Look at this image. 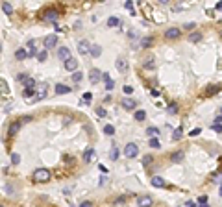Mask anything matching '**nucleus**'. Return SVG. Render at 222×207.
<instances>
[{
  "instance_id": "nucleus-21",
  "label": "nucleus",
  "mask_w": 222,
  "mask_h": 207,
  "mask_svg": "<svg viewBox=\"0 0 222 207\" xmlns=\"http://www.w3.org/2000/svg\"><path fill=\"white\" fill-rule=\"evenodd\" d=\"M213 130H215L217 133H220V131H222V117H220V115H217V117H215V122H213Z\"/></svg>"
},
{
  "instance_id": "nucleus-47",
  "label": "nucleus",
  "mask_w": 222,
  "mask_h": 207,
  "mask_svg": "<svg viewBox=\"0 0 222 207\" xmlns=\"http://www.w3.org/2000/svg\"><path fill=\"white\" fill-rule=\"evenodd\" d=\"M126 7H128L132 13H133V4H132V0H128V2H126ZM133 15H135V13H133Z\"/></svg>"
},
{
  "instance_id": "nucleus-1",
  "label": "nucleus",
  "mask_w": 222,
  "mask_h": 207,
  "mask_svg": "<svg viewBox=\"0 0 222 207\" xmlns=\"http://www.w3.org/2000/svg\"><path fill=\"white\" fill-rule=\"evenodd\" d=\"M48 94V85L46 83H41V85H35V93H33V102H39V100H44Z\"/></svg>"
},
{
  "instance_id": "nucleus-8",
  "label": "nucleus",
  "mask_w": 222,
  "mask_h": 207,
  "mask_svg": "<svg viewBox=\"0 0 222 207\" xmlns=\"http://www.w3.org/2000/svg\"><path fill=\"white\" fill-rule=\"evenodd\" d=\"M89 80H91V83H93V85H96V83L102 80V72H100L98 68H93V70L89 72Z\"/></svg>"
},
{
  "instance_id": "nucleus-14",
  "label": "nucleus",
  "mask_w": 222,
  "mask_h": 207,
  "mask_svg": "<svg viewBox=\"0 0 222 207\" xmlns=\"http://www.w3.org/2000/svg\"><path fill=\"white\" fill-rule=\"evenodd\" d=\"M154 41H156V39H154L152 35H148V37H143V39L139 41V44H141V48H150V46L154 44Z\"/></svg>"
},
{
  "instance_id": "nucleus-3",
  "label": "nucleus",
  "mask_w": 222,
  "mask_h": 207,
  "mask_svg": "<svg viewBox=\"0 0 222 207\" xmlns=\"http://www.w3.org/2000/svg\"><path fill=\"white\" fill-rule=\"evenodd\" d=\"M57 17H59V13L56 9H44L41 13V20H44V22H56Z\"/></svg>"
},
{
  "instance_id": "nucleus-36",
  "label": "nucleus",
  "mask_w": 222,
  "mask_h": 207,
  "mask_svg": "<svg viewBox=\"0 0 222 207\" xmlns=\"http://www.w3.org/2000/svg\"><path fill=\"white\" fill-rule=\"evenodd\" d=\"M35 57H37V59H39L41 63H44V61H46V50H43V52H39V54H37Z\"/></svg>"
},
{
  "instance_id": "nucleus-38",
  "label": "nucleus",
  "mask_w": 222,
  "mask_h": 207,
  "mask_svg": "<svg viewBox=\"0 0 222 207\" xmlns=\"http://www.w3.org/2000/svg\"><path fill=\"white\" fill-rule=\"evenodd\" d=\"M182 131H183V130H182V128H178V130L174 131V135H172V139H174V141H180V139H182Z\"/></svg>"
},
{
  "instance_id": "nucleus-26",
  "label": "nucleus",
  "mask_w": 222,
  "mask_h": 207,
  "mask_svg": "<svg viewBox=\"0 0 222 207\" xmlns=\"http://www.w3.org/2000/svg\"><path fill=\"white\" fill-rule=\"evenodd\" d=\"M219 91H220V85H209L207 91H206V94H207V96H213V94L219 93Z\"/></svg>"
},
{
  "instance_id": "nucleus-22",
  "label": "nucleus",
  "mask_w": 222,
  "mask_h": 207,
  "mask_svg": "<svg viewBox=\"0 0 222 207\" xmlns=\"http://www.w3.org/2000/svg\"><path fill=\"white\" fill-rule=\"evenodd\" d=\"M19 130H20V122H13L11 126H9V137H13V135H17L19 133Z\"/></svg>"
},
{
  "instance_id": "nucleus-53",
  "label": "nucleus",
  "mask_w": 222,
  "mask_h": 207,
  "mask_svg": "<svg viewBox=\"0 0 222 207\" xmlns=\"http://www.w3.org/2000/svg\"><path fill=\"white\" fill-rule=\"evenodd\" d=\"M169 111H170V113H176V111H178V107H176V106H172V107H169Z\"/></svg>"
},
{
  "instance_id": "nucleus-39",
  "label": "nucleus",
  "mask_w": 222,
  "mask_h": 207,
  "mask_svg": "<svg viewBox=\"0 0 222 207\" xmlns=\"http://www.w3.org/2000/svg\"><path fill=\"white\" fill-rule=\"evenodd\" d=\"M109 157H111V161H117V157H119V150L113 148V150L109 152Z\"/></svg>"
},
{
  "instance_id": "nucleus-19",
  "label": "nucleus",
  "mask_w": 222,
  "mask_h": 207,
  "mask_svg": "<svg viewBox=\"0 0 222 207\" xmlns=\"http://www.w3.org/2000/svg\"><path fill=\"white\" fill-rule=\"evenodd\" d=\"M70 91H72V89L67 87L65 83H57V85H56V94H69Z\"/></svg>"
},
{
  "instance_id": "nucleus-52",
  "label": "nucleus",
  "mask_w": 222,
  "mask_h": 207,
  "mask_svg": "<svg viewBox=\"0 0 222 207\" xmlns=\"http://www.w3.org/2000/svg\"><path fill=\"white\" fill-rule=\"evenodd\" d=\"M91 205H93L91 202H82V207H91Z\"/></svg>"
},
{
  "instance_id": "nucleus-54",
  "label": "nucleus",
  "mask_w": 222,
  "mask_h": 207,
  "mask_svg": "<svg viewBox=\"0 0 222 207\" xmlns=\"http://www.w3.org/2000/svg\"><path fill=\"white\" fill-rule=\"evenodd\" d=\"M170 0H159V4H169Z\"/></svg>"
},
{
  "instance_id": "nucleus-50",
  "label": "nucleus",
  "mask_w": 222,
  "mask_h": 207,
  "mask_svg": "<svg viewBox=\"0 0 222 207\" xmlns=\"http://www.w3.org/2000/svg\"><path fill=\"white\" fill-rule=\"evenodd\" d=\"M211 180H213V181H215V183H220V174H219V172H217V174H215V176H213V178H211Z\"/></svg>"
},
{
  "instance_id": "nucleus-9",
  "label": "nucleus",
  "mask_w": 222,
  "mask_h": 207,
  "mask_svg": "<svg viewBox=\"0 0 222 207\" xmlns=\"http://www.w3.org/2000/svg\"><path fill=\"white\" fill-rule=\"evenodd\" d=\"M137 205L150 207V205H154V200H152V196H139L137 198Z\"/></svg>"
},
{
  "instance_id": "nucleus-46",
  "label": "nucleus",
  "mask_w": 222,
  "mask_h": 207,
  "mask_svg": "<svg viewBox=\"0 0 222 207\" xmlns=\"http://www.w3.org/2000/svg\"><path fill=\"white\" fill-rule=\"evenodd\" d=\"M198 204L206 205V204H207V196H200V198H198Z\"/></svg>"
},
{
  "instance_id": "nucleus-18",
  "label": "nucleus",
  "mask_w": 222,
  "mask_h": 207,
  "mask_svg": "<svg viewBox=\"0 0 222 207\" xmlns=\"http://www.w3.org/2000/svg\"><path fill=\"white\" fill-rule=\"evenodd\" d=\"M89 54H91L93 57H100V54H102V46H100V44H91V46H89Z\"/></svg>"
},
{
  "instance_id": "nucleus-37",
  "label": "nucleus",
  "mask_w": 222,
  "mask_h": 207,
  "mask_svg": "<svg viewBox=\"0 0 222 207\" xmlns=\"http://www.w3.org/2000/svg\"><path fill=\"white\" fill-rule=\"evenodd\" d=\"M104 133H106V135H115V128H113V126H106V128H104Z\"/></svg>"
},
{
  "instance_id": "nucleus-7",
  "label": "nucleus",
  "mask_w": 222,
  "mask_h": 207,
  "mask_svg": "<svg viewBox=\"0 0 222 207\" xmlns=\"http://www.w3.org/2000/svg\"><path fill=\"white\" fill-rule=\"evenodd\" d=\"M115 67H117V70L120 72V74H124L126 70H128V61H126V57H117V63H115Z\"/></svg>"
},
{
  "instance_id": "nucleus-48",
  "label": "nucleus",
  "mask_w": 222,
  "mask_h": 207,
  "mask_svg": "<svg viewBox=\"0 0 222 207\" xmlns=\"http://www.w3.org/2000/svg\"><path fill=\"white\" fill-rule=\"evenodd\" d=\"M26 78H28V74H24V72H22V74H19V76H17V80H19V81H24V80H26Z\"/></svg>"
},
{
  "instance_id": "nucleus-28",
  "label": "nucleus",
  "mask_w": 222,
  "mask_h": 207,
  "mask_svg": "<svg viewBox=\"0 0 222 207\" xmlns=\"http://www.w3.org/2000/svg\"><path fill=\"white\" fill-rule=\"evenodd\" d=\"M198 41H202V33L195 31V33H191V35H189V43H198Z\"/></svg>"
},
{
  "instance_id": "nucleus-32",
  "label": "nucleus",
  "mask_w": 222,
  "mask_h": 207,
  "mask_svg": "<svg viewBox=\"0 0 222 207\" xmlns=\"http://www.w3.org/2000/svg\"><path fill=\"white\" fill-rule=\"evenodd\" d=\"M33 93H35V89H31V87H26V89L22 91V96H24V98H30V96H33Z\"/></svg>"
},
{
  "instance_id": "nucleus-49",
  "label": "nucleus",
  "mask_w": 222,
  "mask_h": 207,
  "mask_svg": "<svg viewBox=\"0 0 222 207\" xmlns=\"http://www.w3.org/2000/svg\"><path fill=\"white\" fill-rule=\"evenodd\" d=\"M200 131H202L200 128H196V130H193V131H191V137H196V135H200Z\"/></svg>"
},
{
  "instance_id": "nucleus-45",
  "label": "nucleus",
  "mask_w": 222,
  "mask_h": 207,
  "mask_svg": "<svg viewBox=\"0 0 222 207\" xmlns=\"http://www.w3.org/2000/svg\"><path fill=\"white\" fill-rule=\"evenodd\" d=\"M83 100H85V102H91V100H93V94H91V93H85V94H83Z\"/></svg>"
},
{
  "instance_id": "nucleus-34",
  "label": "nucleus",
  "mask_w": 222,
  "mask_h": 207,
  "mask_svg": "<svg viewBox=\"0 0 222 207\" xmlns=\"http://www.w3.org/2000/svg\"><path fill=\"white\" fill-rule=\"evenodd\" d=\"M96 115H98L100 118H102V117H106V115H107V111H106V107H102V106H98V107H96Z\"/></svg>"
},
{
  "instance_id": "nucleus-31",
  "label": "nucleus",
  "mask_w": 222,
  "mask_h": 207,
  "mask_svg": "<svg viewBox=\"0 0 222 207\" xmlns=\"http://www.w3.org/2000/svg\"><path fill=\"white\" fill-rule=\"evenodd\" d=\"M35 85H37V83H35L33 78H26V80H24V87H31V89H35Z\"/></svg>"
},
{
  "instance_id": "nucleus-35",
  "label": "nucleus",
  "mask_w": 222,
  "mask_h": 207,
  "mask_svg": "<svg viewBox=\"0 0 222 207\" xmlns=\"http://www.w3.org/2000/svg\"><path fill=\"white\" fill-rule=\"evenodd\" d=\"M152 161H154V157H152V155H145V157H143V165H145V167H150V165H152Z\"/></svg>"
},
{
  "instance_id": "nucleus-15",
  "label": "nucleus",
  "mask_w": 222,
  "mask_h": 207,
  "mask_svg": "<svg viewBox=\"0 0 222 207\" xmlns=\"http://www.w3.org/2000/svg\"><path fill=\"white\" fill-rule=\"evenodd\" d=\"M89 41H80L78 43V52L82 54V56H85V54H89Z\"/></svg>"
},
{
  "instance_id": "nucleus-55",
  "label": "nucleus",
  "mask_w": 222,
  "mask_h": 207,
  "mask_svg": "<svg viewBox=\"0 0 222 207\" xmlns=\"http://www.w3.org/2000/svg\"><path fill=\"white\" fill-rule=\"evenodd\" d=\"M0 52H2V44H0Z\"/></svg>"
},
{
  "instance_id": "nucleus-6",
  "label": "nucleus",
  "mask_w": 222,
  "mask_h": 207,
  "mask_svg": "<svg viewBox=\"0 0 222 207\" xmlns=\"http://www.w3.org/2000/svg\"><path fill=\"white\" fill-rule=\"evenodd\" d=\"M65 68H67V72H72V70H76L78 68V59L76 57H67L65 59Z\"/></svg>"
},
{
  "instance_id": "nucleus-25",
  "label": "nucleus",
  "mask_w": 222,
  "mask_h": 207,
  "mask_svg": "<svg viewBox=\"0 0 222 207\" xmlns=\"http://www.w3.org/2000/svg\"><path fill=\"white\" fill-rule=\"evenodd\" d=\"M152 185H154V187H165V180H163L161 176H154V178H152Z\"/></svg>"
},
{
  "instance_id": "nucleus-13",
  "label": "nucleus",
  "mask_w": 222,
  "mask_h": 207,
  "mask_svg": "<svg viewBox=\"0 0 222 207\" xmlns=\"http://www.w3.org/2000/svg\"><path fill=\"white\" fill-rule=\"evenodd\" d=\"M122 107L128 109V111H132V109L137 107V102H135L133 98H124V100H122Z\"/></svg>"
},
{
  "instance_id": "nucleus-43",
  "label": "nucleus",
  "mask_w": 222,
  "mask_h": 207,
  "mask_svg": "<svg viewBox=\"0 0 222 207\" xmlns=\"http://www.w3.org/2000/svg\"><path fill=\"white\" fill-rule=\"evenodd\" d=\"M150 146H152V148H161V144H159L157 139H152V141H150Z\"/></svg>"
},
{
  "instance_id": "nucleus-4",
  "label": "nucleus",
  "mask_w": 222,
  "mask_h": 207,
  "mask_svg": "<svg viewBox=\"0 0 222 207\" xmlns=\"http://www.w3.org/2000/svg\"><path fill=\"white\" fill-rule=\"evenodd\" d=\"M137 154H139V146H137L135 143H130V144H126V148H124V155H126L128 159H133V157H137Z\"/></svg>"
},
{
  "instance_id": "nucleus-41",
  "label": "nucleus",
  "mask_w": 222,
  "mask_h": 207,
  "mask_svg": "<svg viewBox=\"0 0 222 207\" xmlns=\"http://www.w3.org/2000/svg\"><path fill=\"white\" fill-rule=\"evenodd\" d=\"M11 163H13V165H19V163H20V155H19V154H13V155H11Z\"/></svg>"
},
{
  "instance_id": "nucleus-30",
  "label": "nucleus",
  "mask_w": 222,
  "mask_h": 207,
  "mask_svg": "<svg viewBox=\"0 0 222 207\" xmlns=\"http://www.w3.org/2000/svg\"><path fill=\"white\" fill-rule=\"evenodd\" d=\"M72 72H74V74H72V81H74V83H80V81L83 80V74H82V72H76V70H72Z\"/></svg>"
},
{
  "instance_id": "nucleus-20",
  "label": "nucleus",
  "mask_w": 222,
  "mask_h": 207,
  "mask_svg": "<svg viewBox=\"0 0 222 207\" xmlns=\"http://www.w3.org/2000/svg\"><path fill=\"white\" fill-rule=\"evenodd\" d=\"M185 159V154L183 152H174V154H170V161H174V163H182Z\"/></svg>"
},
{
  "instance_id": "nucleus-44",
  "label": "nucleus",
  "mask_w": 222,
  "mask_h": 207,
  "mask_svg": "<svg viewBox=\"0 0 222 207\" xmlns=\"http://www.w3.org/2000/svg\"><path fill=\"white\" fill-rule=\"evenodd\" d=\"M126 200H128V196H119V198H117V200H115V204H117V205H119V204H124V202H126Z\"/></svg>"
},
{
  "instance_id": "nucleus-12",
  "label": "nucleus",
  "mask_w": 222,
  "mask_h": 207,
  "mask_svg": "<svg viewBox=\"0 0 222 207\" xmlns=\"http://www.w3.org/2000/svg\"><path fill=\"white\" fill-rule=\"evenodd\" d=\"M57 57H59L61 61H65L67 57H70V50H69L67 46H59V48H57Z\"/></svg>"
},
{
  "instance_id": "nucleus-33",
  "label": "nucleus",
  "mask_w": 222,
  "mask_h": 207,
  "mask_svg": "<svg viewBox=\"0 0 222 207\" xmlns=\"http://www.w3.org/2000/svg\"><path fill=\"white\" fill-rule=\"evenodd\" d=\"M2 9H4V13H7V15H11V13H13V7H11V4H7V2H4V4H2Z\"/></svg>"
},
{
  "instance_id": "nucleus-27",
  "label": "nucleus",
  "mask_w": 222,
  "mask_h": 207,
  "mask_svg": "<svg viewBox=\"0 0 222 207\" xmlns=\"http://www.w3.org/2000/svg\"><path fill=\"white\" fill-rule=\"evenodd\" d=\"M133 118H135V120H139V122H143V120L146 118V111H143V109H139V111H135V115H133Z\"/></svg>"
},
{
  "instance_id": "nucleus-23",
  "label": "nucleus",
  "mask_w": 222,
  "mask_h": 207,
  "mask_svg": "<svg viewBox=\"0 0 222 207\" xmlns=\"http://www.w3.org/2000/svg\"><path fill=\"white\" fill-rule=\"evenodd\" d=\"M93 157H94V150H93V148H87L85 154H83V161H85V163H91Z\"/></svg>"
},
{
  "instance_id": "nucleus-2",
  "label": "nucleus",
  "mask_w": 222,
  "mask_h": 207,
  "mask_svg": "<svg viewBox=\"0 0 222 207\" xmlns=\"http://www.w3.org/2000/svg\"><path fill=\"white\" fill-rule=\"evenodd\" d=\"M50 170H46V168H37L35 172H33V180L35 181H39V183H46L48 180H50Z\"/></svg>"
},
{
  "instance_id": "nucleus-10",
  "label": "nucleus",
  "mask_w": 222,
  "mask_h": 207,
  "mask_svg": "<svg viewBox=\"0 0 222 207\" xmlns=\"http://www.w3.org/2000/svg\"><path fill=\"white\" fill-rule=\"evenodd\" d=\"M182 35V30L180 28H169L167 31H165V37L167 39H178Z\"/></svg>"
},
{
  "instance_id": "nucleus-11",
  "label": "nucleus",
  "mask_w": 222,
  "mask_h": 207,
  "mask_svg": "<svg viewBox=\"0 0 222 207\" xmlns=\"http://www.w3.org/2000/svg\"><path fill=\"white\" fill-rule=\"evenodd\" d=\"M143 67L148 68V70L156 68V57H154V56H146V57L143 59Z\"/></svg>"
},
{
  "instance_id": "nucleus-40",
  "label": "nucleus",
  "mask_w": 222,
  "mask_h": 207,
  "mask_svg": "<svg viewBox=\"0 0 222 207\" xmlns=\"http://www.w3.org/2000/svg\"><path fill=\"white\" fill-rule=\"evenodd\" d=\"M146 133H148L150 137H154V135H157V133H159V130H157V128H148V130H146Z\"/></svg>"
},
{
  "instance_id": "nucleus-51",
  "label": "nucleus",
  "mask_w": 222,
  "mask_h": 207,
  "mask_svg": "<svg viewBox=\"0 0 222 207\" xmlns=\"http://www.w3.org/2000/svg\"><path fill=\"white\" fill-rule=\"evenodd\" d=\"M183 28H185V30H193V28H195V22H189V24H185Z\"/></svg>"
},
{
  "instance_id": "nucleus-5",
  "label": "nucleus",
  "mask_w": 222,
  "mask_h": 207,
  "mask_svg": "<svg viewBox=\"0 0 222 207\" xmlns=\"http://www.w3.org/2000/svg\"><path fill=\"white\" fill-rule=\"evenodd\" d=\"M43 44H44V50H50V48H54V46L57 44V35H46Z\"/></svg>"
},
{
  "instance_id": "nucleus-29",
  "label": "nucleus",
  "mask_w": 222,
  "mask_h": 207,
  "mask_svg": "<svg viewBox=\"0 0 222 207\" xmlns=\"http://www.w3.org/2000/svg\"><path fill=\"white\" fill-rule=\"evenodd\" d=\"M119 24H120V20H119L117 17H109V19H107V26H109V28H115V26H119Z\"/></svg>"
},
{
  "instance_id": "nucleus-24",
  "label": "nucleus",
  "mask_w": 222,
  "mask_h": 207,
  "mask_svg": "<svg viewBox=\"0 0 222 207\" xmlns=\"http://www.w3.org/2000/svg\"><path fill=\"white\" fill-rule=\"evenodd\" d=\"M28 57V52L24 50V48H19L17 52H15V59H19V61H22V59H26Z\"/></svg>"
},
{
  "instance_id": "nucleus-16",
  "label": "nucleus",
  "mask_w": 222,
  "mask_h": 207,
  "mask_svg": "<svg viewBox=\"0 0 222 207\" xmlns=\"http://www.w3.org/2000/svg\"><path fill=\"white\" fill-rule=\"evenodd\" d=\"M102 80L106 81V91H113V87H115V81L109 78V74H106V72H102Z\"/></svg>"
},
{
  "instance_id": "nucleus-42",
  "label": "nucleus",
  "mask_w": 222,
  "mask_h": 207,
  "mask_svg": "<svg viewBox=\"0 0 222 207\" xmlns=\"http://www.w3.org/2000/svg\"><path fill=\"white\" fill-rule=\"evenodd\" d=\"M122 91H124V94H132V93H133V87H130V85H124V87H122Z\"/></svg>"
},
{
  "instance_id": "nucleus-17",
  "label": "nucleus",
  "mask_w": 222,
  "mask_h": 207,
  "mask_svg": "<svg viewBox=\"0 0 222 207\" xmlns=\"http://www.w3.org/2000/svg\"><path fill=\"white\" fill-rule=\"evenodd\" d=\"M26 52H28V56H30V57H35V56H37V43H35V41H30V43H28V50H26Z\"/></svg>"
}]
</instances>
